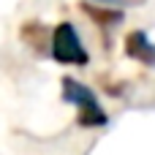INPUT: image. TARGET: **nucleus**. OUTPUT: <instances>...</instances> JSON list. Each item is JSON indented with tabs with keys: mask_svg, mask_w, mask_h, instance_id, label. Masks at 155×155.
Listing matches in <instances>:
<instances>
[{
	"mask_svg": "<svg viewBox=\"0 0 155 155\" xmlns=\"http://www.w3.org/2000/svg\"><path fill=\"white\" fill-rule=\"evenodd\" d=\"M63 95H65V101L76 104V109H79V123H82V125H104V123H106V114H104V109L98 106L95 95H93L84 84H79L76 79H63Z\"/></svg>",
	"mask_w": 155,
	"mask_h": 155,
	"instance_id": "obj_1",
	"label": "nucleus"
},
{
	"mask_svg": "<svg viewBox=\"0 0 155 155\" xmlns=\"http://www.w3.org/2000/svg\"><path fill=\"white\" fill-rule=\"evenodd\" d=\"M52 54H54L57 63H71V65H84V63L90 60L87 52L82 49L79 33H76L74 25H68V22L57 25L54 38H52Z\"/></svg>",
	"mask_w": 155,
	"mask_h": 155,
	"instance_id": "obj_2",
	"label": "nucleus"
},
{
	"mask_svg": "<svg viewBox=\"0 0 155 155\" xmlns=\"http://www.w3.org/2000/svg\"><path fill=\"white\" fill-rule=\"evenodd\" d=\"M128 54L139 57L142 63H155V46H150V41L144 38V33L128 35Z\"/></svg>",
	"mask_w": 155,
	"mask_h": 155,
	"instance_id": "obj_3",
	"label": "nucleus"
}]
</instances>
